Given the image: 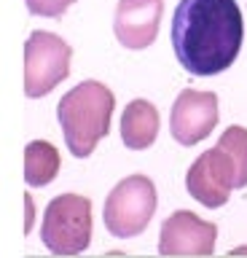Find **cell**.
Listing matches in <instances>:
<instances>
[{"mask_svg": "<svg viewBox=\"0 0 247 258\" xmlns=\"http://www.w3.org/2000/svg\"><path fill=\"white\" fill-rule=\"evenodd\" d=\"M244 22L236 0H180L172 14V48L191 76H218L236 62Z\"/></svg>", "mask_w": 247, "mask_h": 258, "instance_id": "obj_1", "label": "cell"}, {"mask_svg": "<svg viewBox=\"0 0 247 258\" xmlns=\"http://www.w3.org/2000/svg\"><path fill=\"white\" fill-rule=\"evenodd\" d=\"M113 110L116 97L100 81H81L59 100L57 118L67 148L75 159H86L94 153L97 143L110 132Z\"/></svg>", "mask_w": 247, "mask_h": 258, "instance_id": "obj_2", "label": "cell"}, {"mask_svg": "<svg viewBox=\"0 0 247 258\" xmlns=\"http://www.w3.org/2000/svg\"><path fill=\"white\" fill-rule=\"evenodd\" d=\"M41 239L54 255H78L92 242V199L59 194L43 213Z\"/></svg>", "mask_w": 247, "mask_h": 258, "instance_id": "obj_3", "label": "cell"}, {"mask_svg": "<svg viewBox=\"0 0 247 258\" xmlns=\"http://www.w3.org/2000/svg\"><path fill=\"white\" fill-rule=\"evenodd\" d=\"M156 185L145 175H129L108 194L105 199V229L116 239L137 237L148 229L156 213Z\"/></svg>", "mask_w": 247, "mask_h": 258, "instance_id": "obj_4", "label": "cell"}, {"mask_svg": "<svg viewBox=\"0 0 247 258\" xmlns=\"http://www.w3.org/2000/svg\"><path fill=\"white\" fill-rule=\"evenodd\" d=\"M73 46L65 38L35 30L25 43V94L38 100L57 89L70 76Z\"/></svg>", "mask_w": 247, "mask_h": 258, "instance_id": "obj_5", "label": "cell"}, {"mask_svg": "<svg viewBox=\"0 0 247 258\" xmlns=\"http://www.w3.org/2000/svg\"><path fill=\"white\" fill-rule=\"evenodd\" d=\"M186 188L196 202H202L204 207H223L231 199V191L239 188L236 183V169L234 161L228 159V153L215 145V148L204 151L194 164L188 167L186 175Z\"/></svg>", "mask_w": 247, "mask_h": 258, "instance_id": "obj_6", "label": "cell"}, {"mask_svg": "<svg viewBox=\"0 0 247 258\" xmlns=\"http://www.w3.org/2000/svg\"><path fill=\"white\" fill-rule=\"evenodd\" d=\"M218 124V94L183 89L178 100L172 102L170 113V132L180 145H196Z\"/></svg>", "mask_w": 247, "mask_h": 258, "instance_id": "obj_7", "label": "cell"}, {"mask_svg": "<svg viewBox=\"0 0 247 258\" xmlns=\"http://www.w3.org/2000/svg\"><path fill=\"white\" fill-rule=\"evenodd\" d=\"M218 226L202 221L191 210H178L161 223L158 253L161 255H212Z\"/></svg>", "mask_w": 247, "mask_h": 258, "instance_id": "obj_8", "label": "cell"}, {"mask_svg": "<svg viewBox=\"0 0 247 258\" xmlns=\"http://www.w3.org/2000/svg\"><path fill=\"white\" fill-rule=\"evenodd\" d=\"M164 0H118L113 30L124 48H148L158 35Z\"/></svg>", "mask_w": 247, "mask_h": 258, "instance_id": "obj_9", "label": "cell"}, {"mask_svg": "<svg viewBox=\"0 0 247 258\" xmlns=\"http://www.w3.org/2000/svg\"><path fill=\"white\" fill-rule=\"evenodd\" d=\"M158 110L148 100H132L121 113V140L132 151H145L158 137Z\"/></svg>", "mask_w": 247, "mask_h": 258, "instance_id": "obj_10", "label": "cell"}, {"mask_svg": "<svg viewBox=\"0 0 247 258\" xmlns=\"http://www.w3.org/2000/svg\"><path fill=\"white\" fill-rule=\"evenodd\" d=\"M59 167H62L59 151L49 140L27 143V148H25V180H27V185H33V188L49 185L59 175Z\"/></svg>", "mask_w": 247, "mask_h": 258, "instance_id": "obj_11", "label": "cell"}, {"mask_svg": "<svg viewBox=\"0 0 247 258\" xmlns=\"http://www.w3.org/2000/svg\"><path fill=\"white\" fill-rule=\"evenodd\" d=\"M218 145L228 153V159L234 161V169H236V183L239 188L247 185V129L244 126H228L226 132L220 135Z\"/></svg>", "mask_w": 247, "mask_h": 258, "instance_id": "obj_12", "label": "cell"}, {"mask_svg": "<svg viewBox=\"0 0 247 258\" xmlns=\"http://www.w3.org/2000/svg\"><path fill=\"white\" fill-rule=\"evenodd\" d=\"M27 11L35 16H49V19H59L75 0H25Z\"/></svg>", "mask_w": 247, "mask_h": 258, "instance_id": "obj_13", "label": "cell"}]
</instances>
